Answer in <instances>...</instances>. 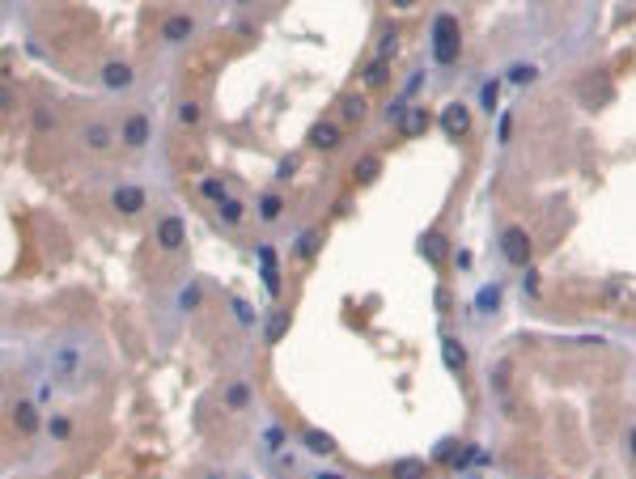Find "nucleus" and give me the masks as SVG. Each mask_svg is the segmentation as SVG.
Segmentation results:
<instances>
[{
  "instance_id": "nucleus-1",
  "label": "nucleus",
  "mask_w": 636,
  "mask_h": 479,
  "mask_svg": "<svg viewBox=\"0 0 636 479\" xmlns=\"http://www.w3.org/2000/svg\"><path fill=\"white\" fill-rule=\"evenodd\" d=\"M458 47H463V38H458V17H454V13H437V21H433V59H437V64H454V59H458Z\"/></svg>"
},
{
  "instance_id": "nucleus-2",
  "label": "nucleus",
  "mask_w": 636,
  "mask_h": 479,
  "mask_svg": "<svg viewBox=\"0 0 636 479\" xmlns=\"http://www.w3.org/2000/svg\"><path fill=\"white\" fill-rule=\"evenodd\" d=\"M501 255H505L514 267H526V263H531V238H526V229L509 225V229L501 233Z\"/></svg>"
},
{
  "instance_id": "nucleus-3",
  "label": "nucleus",
  "mask_w": 636,
  "mask_h": 479,
  "mask_svg": "<svg viewBox=\"0 0 636 479\" xmlns=\"http://www.w3.org/2000/svg\"><path fill=\"white\" fill-rule=\"evenodd\" d=\"M441 127H446V136H467V127H471V110L463 106V102H450L446 110H441Z\"/></svg>"
},
{
  "instance_id": "nucleus-4",
  "label": "nucleus",
  "mask_w": 636,
  "mask_h": 479,
  "mask_svg": "<svg viewBox=\"0 0 636 479\" xmlns=\"http://www.w3.org/2000/svg\"><path fill=\"white\" fill-rule=\"evenodd\" d=\"M183 242H187L183 217H161V225H157V246H161V250H178Z\"/></svg>"
},
{
  "instance_id": "nucleus-5",
  "label": "nucleus",
  "mask_w": 636,
  "mask_h": 479,
  "mask_svg": "<svg viewBox=\"0 0 636 479\" xmlns=\"http://www.w3.org/2000/svg\"><path fill=\"white\" fill-rule=\"evenodd\" d=\"M51 369H55L59 378H72V374L81 369V352H76V344H55V348H51Z\"/></svg>"
},
{
  "instance_id": "nucleus-6",
  "label": "nucleus",
  "mask_w": 636,
  "mask_h": 479,
  "mask_svg": "<svg viewBox=\"0 0 636 479\" xmlns=\"http://www.w3.org/2000/svg\"><path fill=\"white\" fill-rule=\"evenodd\" d=\"M110 204H115L123 217H136V212L144 208V191H140V187H132V183H123V187H115Z\"/></svg>"
},
{
  "instance_id": "nucleus-7",
  "label": "nucleus",
  "mask_w": 636,
  "mask_h": 479,
  "mask_svg": "<svg viewBox=\"0 0 636 479\" xmlns=\"http://www.w3.org/2000/svg\"><path fill=\"white\" fill-rule=\"evenodd\" d=\"M255 255H259V267H263V284H267V293H272V297H280V267H276V250H272V246H259Z\"/></svg>"
},
{
  "instance_id": "nucleus-8",
  "label": "nucleus",
  "mask_w": 636,
  "mask_h": 479,
  "mask_svg": "<svg viewBox=\"0 0 636 479\" xmlns=\"http://www.w3.org/2000/svg\"><path fill=\"white\" fill-rule=\"evenodd\" d=\"M13 425L30 437V433H38V403H30V399H17L13 403Z\"/></svg>"
},
{
  "instance_id": "nucleus-9",
  "label": "nucleus",
  "mask_w": 636,
  "mask_h": 479,
  "mask_svg": "<svg viewBox=\"0 0 636 479\" xmlns=\"http://www.w3.org/2000/svg\"><path fill=\"white\" fill-rule=\"evenodd\" d=\"M123 144H127V149L149 144V119H144V115H132V119L123 123Z\"/></svg>"
},
{
  "instance_id": "nucleus-10",
  "label": "nucleus",
  "mask_w": 636,
  "mask_h": 479,
  "mask_svg": "<svg viewBox=\"0 0 636 479\" xmlns=\"http://www.w3.org/2000/svg\"><path fill=\"white\" fill-rule=\"evenodd\" d=\"M191 30H195V21L178 13V17H166V25H161V38H166V42H183Z\"/></svg>"
},
{
  "instance_id": "nucleus-11",
  "label": "nucleus",
  "mask_w": 636,
  "mask_h": 479,
  "mask_svg": "<svg viewBox=\"0 0 636 479\" xmlns=\"http://www.w3.org/2000/svg\"><path fill=\"white\" fill-rule=\"evenodd\" d=\"M102 85H106V89H127V85H132V68L119 64V59L106 64V68H102Z\"/></svg>"
},
{
  "instance_id": "nucleus-12",
  "label": "nucleus",
  "mask_w": 636,
  "mask_h": 479,
  "mask_svg": "<svg viewBox=\"0 0 636 479\" xmlns=\"http://www.w3.org/2000/svg\"><path fill=\"white\" fill-rule=\"evenodd\" d=\"M441 357H446V369L463 374V365H467V352H463V344H458L454 335H441Z\"/></svg>"
},
{
  "instance_id": "nucleus-13",
  "label": "nucleus",
  "mask_w": 636,
  "mask_h": 479,
  "mask_svg": "<svg viewBox=\"0 0 636 479\" xmlns=\"http://www.w3.org/2000/svg\"><path fill=\"white\" fill-rule=\"evenodd\" d=\"M429 123H433V119H429V110H424V106H412V110H407V119H403L399 127H403V136H424V132H429Z\"/></svg>"
},
{
  "instance_id": "nucleus-14",
  "label": "nucleus",
  "mask_w": 636,
  "mask_h": 479,
  "mask_svg": "<svg viewBox=\"0 0 636 479\" xmlns=\"http://www.w3.org/2000/svg\"><path fill=\"white\" fill-rule=\"evenodd\" d=\"M85 144H89L93 153L110 149V127H106V123H89V127H85Z\"/></svg>"
},
{
  "instance_id": "nucleus-15",
  "label": "nucleus",
  "mask_w": 636,
  "mask_h": 479,
  "mask_svg": "<svg viewBox=\"0 0 636 479\" xmlns=\"http://www.w3.org/2000/svg\"><path fill=\"white\" fill-rule=\"evenodd\" d=\"M497 306H501V284H484V289L475 293V310H480V314H492Z\"/></svg>"
},
{
  "instance_id": "nucleus-16",
  "label": "nucleus",
  "mask_w": 636,
  "mask_h": 479,
  "mask_svg": "<svg viewBox=\"0 0 636 479\" xmlns=\"http://www.w3.org/2000/svg\"><path fill=\"white\" fill-rule=\"evenodd\" d=\"M310 144H314V149H335V144H340V132H335L331 123H318V127L310 132Z\"/></svg>"
},
{
  "instance_id": "nucleus-17",
  "label": "nucleus",
  "mask_w": 636,
  "mask_h": 479,
  "mask_svg": "<svg viewBox=\"0 0 636 479\" xmlns=\"http://www.w3.org/2000/svg\"><path fill=\"white\" fill-rule=\"evenodd\" d=\"M420 250H424L429 263H441V259H446V238H441V233H429V238L420 242Z\"/></svg>"
},
{
  "instance_id": "nucleus-18",
  "label": "nucleus",
  "mask_w": 636,
  "mask_h": 479,
  "mask_svg": "<svg viewBox=\"0 0 636 479\" xmlns=\"http://www.w3.org/2000/svg\"><path fill=\"white\" fill-rule=\"evenodd\" d=\"M391 475L395 479H424V463H420V458H399Z\"/></svg>"
},
{
  "instance_id": "nucleus-19",
  "label": "nucleus",
  "mask_w": 636,
  "mask_h": 479,
  "mask_svg": "<svg viewBox=\"0 0 636 479\" xmlns=\"http://www.w3.org/2000/svg\"><path fill=\"white\" fill-rule=\"evenodd\" d=\"M535 76H539V68H535V64H514V68L505 72V81H514V85H531Z\"/></svg>"
},
{
  "instance_id": "nucleus-20",
  "label": "nucleus",
  "mask_w": 636,
  "mask_h": 479,
  "mask_svg": "<svg viewBox=\"0 0 636 479\" xmlns=\"http://www.w3.org/2000/svg\"><path fill=\"white\" fill-rule=\"evenodd\" d=\"M497 98H501V81L492 76V81H484V85H480V102H484V110H488V115L497 110Z\"/></svg>"
},
{
  "instance_id": "nucleus-21",
  "label": "nucleus",
  "mask_w": 636,
  "mask_h": 479,
  "mask_svg": "<svg viewBox=\"0 0 636 479\" xmlns=\"http://www.w3.org/2000/svg\"><path fill=\"white\" fill-rule=\"evenodd\" d=\"M306 450H314V454H331V450H335V442H331L327 433L310 429V433H306Z\"/></svg>"
},
{
  "instance_id": "nucleus-22",
  "label": "nucleus",
  "mask_w": 636,
  "mask_h": 479,
  "mask_svg": "<svg viewBox=\"0 0 636 479\" xmlns=\"http://www.w3.org/2000/svg\"><path fill=\"white\" fill-rule=\"evenodd\" d=\"M225 403H229V408H246V403H250V386H246V382H233V386L225 391Z\"/></svg>"
},
{
  "instance_id": "nucleus-23",
  "label": "nucleus",
  "mask_w": 636,
  "mask_h": 479,
  "mask_svg": "<svg viewBox=\"0 0 636 479\" xmlns=\"http://www.w3.org/2000/svg\"><path fill=\"white\" fill-rule=\"evenodd\" d=\"M314 250H318V229H306V233L297 238V255H301V259H314Z\"/></svg>"
},
{
  "instance_id": "nucleus-24",
  "label": "nucleus",
  "mask_w": 636,
  "mask_h": 479,
  "mask_svg": "<svg viewBox=\"0 0 636 479\" xmlns=\"http://www.w3.org/2000/svg\"><path fill=\"white\" fill-rule=\"evenodd\" d=\"M284 327H289V314H284V310H276V314L267 318V344H276V340L284 335Z\"/></svg>"
},
{
  "instance_id": "nucleus-25",
  "label": "nucleus",
  "mask_w": 636,
  "mask_h": 479,
  "mask_svg": "<svg viewBox=\"0 0 636 479\" xmlns=\"http://www.w3.org/2000/svg\"><path fill=\"white\" fill-rule=\"evenodd\" d=\"M378 170H382V161H378V157L357 161V178H361V183H374V178H378Z\"/></svg>"
},
{
  "instance_id": "nucleus-26",
  "label": "nucleus",
  "mask_w": 636,
  "mask_h": 479,
  "mask_svg": "<svg viewBox=\"0 0 636 479\" xmlns=\"http://www.w3.org/2000/svg\"><path fill=\"white\" fill-rule=\"evenodd\" d=\"M280 208H284V204H280V195H263V200H259V217H263V221H276V217H280Z\"/></svg>"
},
{
  "instance_id": "nucleus-27",
  "label": "nucleus",
  "mask_w": 636,
  "mask_h": 479,
  "mask_svg": "<svg viewBox=\"0 0 636 479\" xmlns=\"http://www.w3.org/2000/svg\"><path fill=\"white\" fill-rule=\"evenodd\" d=\"M216 212H221V221H229V225H238V221H242V204H238V200H221V204H216Z\"/></svg>"
},
{
  "instance_id": "nucleus-28",
  "label": "nucleus",
  "mask_w": 636,
  "mask_h": 479,
  "mask_svg": "<svg viewBox=\"0 0 636 479\" xmlns=\"http://www.w3.org/2000/svg\"><path fill=\"white\" fill-rule=\"evenodd\" d=\"M386 76H391V68H386V59H374V64L365 68V81H369V85H382Z\"/></svg>"
},
{
  "instance_id": "nucleus-29",
  "label": "nucleus",
  "mask_w": 636,
  "mask_h": 479,
  "mask_svg": "<svg viewBox=\"0 0 636 479\" xmlns=\"http://www.w3.org/2000/svg\"><path fill=\"white\" fill-rule=\"evenodd\" d=\"M365 115V98L361 93H348L344 98V119H361Z\"/></svg>"
},
{
  "instance_id": "nucleus-30",
  "label": "nucleus",
  "mask_w": 636,
  "mask_h": 479,
  "mask_svg": "<svg viewBox=\"0 0 636 479\" xmlns=\"http://www.w3.org/2000/svg\"><path fill=\"white\" fill-rule=\"evenodd\" d=\"M200 191H204L208 200H216V204H221V200H229V195H225V183H221V178H204V183H200Z\"/></svg>"
},
{
  "instance_id": "nucleus-31",
  "label": "nucleus",
  "mask_w": 636,
  "mask_h": 479,
  "mask_svg": "<svg viewBox=\"0 0 636 479\" xmlns=\"http://www.w3.org/2000/svg\"><path fill=\"white\" fill-rule=\"evenodd\" d=\"M229 306H233V314H238V323H242V327H255V310H250L242 297H233Z\"/></svg>"
},
{
  "instance_id": "nucleus-32",
  "label": "nucleus",
  "mask_w": 636,
  "mask_h": 479,
  "mask_svg": "<svg viewBox=\"0 0 636 479\" xmlns=\"http://www.w3.org/2000/svg\"><path fill=\"white\" fill-rule=\"evenodd\" d=\"M178 119H183L187 127H191V123H200V106H195V102H183V106H178Z\"/></svg>"
},
{
  "instance_id": "nucleus-33",
  "label": "nucleus",
  "mask_w": 636,
  "mask_h": 479,
  "mask_svg": "<svg viewBox=\"0 0 636 479\" xmlns=\"http://www.w3.org/2000/svg\"><path fill=\"white\" fill-rule=\"evenodd\" d=\"M178 306H183V310H195V306H200V289H195V284L183 289V293H178Z\"/></svg>"
},
{
  "instance_id": "nucleus-34",
  "label": "nucleus",
  "mask_w": 636,
  "mask_h": 479,
  "mask_svg": "<svg viewBox=\"0 0 636 479\" xmlns=\"http://www.w3.org/2000/svg\"><path fill=\"white\" fill-rule=\"evenodd\" d=\"M263 442H267V450H272V454H276V450H280V446H284V433H280V429H276V425H272V429H267V433H263Z\"/></svg>"
},
{
  "instance_id": "nucleus-35",
  "label": "nucleus",
  "mask_w": 636,
  "mask_h": 479,
  "mask_svg": "<svg viewBox=\"0 0 636 479\" xmlns=\"http://www.w3.org/2000/svg\"><path fill=\"white\" fill-rule=\"evenodd\" d=\"M395 51H399V38H395V34H386V38H382V47H378V59H386V55H395Z\"/></svg>"
},
{
  "instance_id": "nucleus-36",
  "label": "nucleus",
  "mask_w": 636,
  "mask_h": 479,
  "mask_svg": "<svg viewBox=\"0 0 636 479\" xmlns=\"http://www.w3.org/2000/svg\"><path fill=\"white\" fill-rule=\"evenodd\" d=\"M509 132H514V119H509V115H501V123H497V140L505 144V140H509Z\"/></svg>"
},
{
  "instance_id": "nucleus-37",
  "label": "nucleus",
  "mask_w": 636,
  "mask_h": 479,
  "mask_svg": "<svg viewBox=\"0 0 636 479\" xmlns=\"http://www.w3.org/2000/svg\"><path fill=\"white\" fill-rule=\"evenodd\" d=\"M68 433H72V425H68L64 416H55V420H51V437H68Z\"/></svg>"
},
{
  "instance_id": "nucleus-38",
  "label": "nucleus",
  "mask_w": 636,
  "mask_h": 479,
  "mask_svg": "<svg viewBox=\"0 0 636 479\" xmlns=\"http://www.w3.org/2000/svg\"><path fill=\"white\" fill-rule=\"evenodd\" d=\"M433 301H437V310H450V293H446V289H437Z\"/></svg>"
},
{
  "instance_id": "nucleus-39",
  "label": "nucleus",
  "mask_w": 636,
  "mask_h": 479,
  "mask_svg": "<svg viewBox=\"0 0 636 479\" xmlns=\"http://www.w3.org/2000/svg\"><path fill=\"white\" fill-rule=\"evenodd\" d=\"M314 479H344V475H335V471H327V475H314Z\"/></svg>"
},
{
  "instance_id": "nucleus-40",
  "label": "nucleus",
  "mask_w": 636,
  "mask_h": 479,
  "mask_svg": "<svg viewBox=\"0 0 636 479\" xmlns=\"http://www.w3.org/2000/svg\"><path fill=\"white\" fill-rule=\"evenodd\" d=\"M628 446H632V454H636V429H632V437H628Z\"/></svg>"
},
{
  "instance_id": "nucleus-41",
  "label": "nucleus",
  "mask_w": 636,
  "mask_h": 479,
  "mask_svg": "<svg viewBox=\"0 0 636 479\" xmlns=\"http://www.w3.org/2000/svg\"><path fill=\"white\" fill-rule=\"evenodd\" d=\"M208 479H225V475H221V471H208Z\"/></svg>"
}]
</instances>
